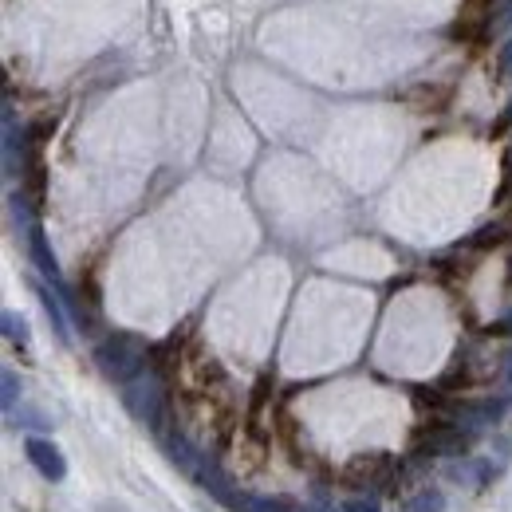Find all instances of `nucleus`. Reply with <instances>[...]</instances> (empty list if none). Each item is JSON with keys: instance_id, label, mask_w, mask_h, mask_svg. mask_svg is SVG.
<instances>
[{"instance_id": "1a4fd4ad", "label": "nucleus", "mask_w": 512, "mask_h": 512, "mask_svg": "<svg viewBox=\"0 0 512 512\" xmlns=\"http://www.w3.org/2000/svg\"><path fill=\"white\" fill-rule=\"evenodd\" d=\"M406 512H446V493L438 489H422L406 501Z\"/></svg>"}, {"instance_id": "a211bd4d", "label": "nucleus", "mask_w": 512, "mask_h": 512, "mask_svg": "<svg viewBox=\"0 0 512 512\" xmlns=\"http://www.w3.org/2000/svg\"><path fill=\"white\" fill-rule=\"evenodd\" d=\"M501 20H505V24H512V0H505V12H501Z\"/></svg>"}, {"instance_id": "6e6552de", "label": "nucleus", "mask_w": 512, "mask_h": 512, "mask_svg": "<svg viewBox=\"0 0 512 512\" xmlns=\"http://www.w3.org/2000/svg\"><path fill=\"white\" fill-rule=\"evenodd\" d=\"M449 477L461 485H481L489 477V465L485 461H461V465H449Z\"/></svg>"}, {"instance_id": "7ed1b4c3", "label": "nucleus", "mask_w": 512, "mask_h": 512, "mask_svg": "<svg viewBox=\"0 0 512 512\" xmlns=\"http://www.w3.org/2000/svg\"><path fill=\"white\" fill-rule=\"evenodd\" d=\"M24 453H28V461L40 469V477H48V481H64L67 477L64 449L52 446L48 438H28V442H24Z\"/></svg>"}, {"instance_id": "f3484780", "label": "nucleus", "mask_w": 512, "mask_h": 512, "mask_svg": "<svg viewBox=\"0 0 512 512\" xmlns=\"http://www.w3.org/2000/svg\"><path fill=\"white\" fill-rule=\"evenodd\" d=\"M505 127H512V103L505 107V115H501V123H497V134H501Z\"/></svg>"}, {"instance_id": "423d86ee", "label": "nucleus", "mask_w": 512, "mask_h": 512, "mask_svg": "<svg viewBox=\"0 0 512 512\" xmlns=\"http://www.w3.org/2000/svg\"><path fill=\"white\" fill-rule=\"evenodd\" d=\"M36 296H40V304H44V312H48V320H52V327H56V335H60V343H71V331H67L64 308H60V296H52V288H36Z\"/></svg>"}, {"instance_id": "ddd939ff", "label": "nucleus", "mask_w": 512, "mask_h": 512, "mask_svg": "<svg viewBox=\"0 0 512 512\" xmlns=\"http://www.w3.org/2000/svg\"><path fill=\"white\" fill-rule=\"evenodd\" d=\"M501 237H505L501 229H481V233L473 237V245H501Z\"/></svg>"}, {"instance_id": "f257e3e1", "label": "nucleus", "mask_w": 512, "mask_h": 512, "mask_svg": "<svg viewBox=\"0 0 512 512\" xmlns=\"http://www.w3.org/2000/svg\"><path fill=\"white\" fill-rule=\"evenodd\" d=\"M95 367L111 379V383H134L138 375H142V367H146V343L138 339V335H127V331H119V335H111V339H103L99 347H95Z\"/></svg>"}, {"instance_id": "2eb2a0df", "label": "nucleus", "mask_w": 512, "mask_h": 512, "mask_svg": "<svg viewBox=\"0 0 512 512\" xmlns=\"http://www.w3.org/2000/svg\"><path fill=\"white\" fill-rule=\"evenodd\" d=\"M308 512H339V509H335V505H331L323 493H316V497H312V505H308Z\"/></svg>"}, {"instance_id": "4468645a", "label": "nucleus", "mask_w": 512, "mask_h": 512, "mask_svg": "<svg viewBox=\"0 0 512 512\" xmlns=\"http://www.w3.org/2000/svg\"><path fill=\"white\" fill-rule=\"evenodd\" d=\"M343 512H383V509H379L375 501H347V505H343Z\"/></svg>"}, {"instance_id": "9b49d317", "label": "nucleus", "mask_w": 512, "mask_h": 512, "mask_svg": "<svg viewBox=\"0 0 512 512\" xmlns=\"http://www.w3.org/2000/svg\"><path fill=\"white\" fill-rule=\"evenodd\" d=\"M4 335H8L12 343H28V327H24V320H20L16 312H4Z\"/></svg>"}, {"instance_id": "0eeeda50", "label": "nucleus", "mask_w": 512, "mask_h": 512, "mask_svg": "<svg viewBox=\"0 0 512 512\" xmlns=\"http://www.w3.org/2000/svg\"><path fill=\"white\" fill-rule=\"evenodd\" d=\"M229 512H292L288 505L280 501H268V497H253V493H237Z\"/></svg>"}, {"instance_id": "f8f14e48", "label": "nucleus", "mask_w": 512, "mask_h": 512, "mask_svg": "<svg viewBox=\"0 0 512 512\" xmlns=\"http://www.w3.org/2000/svg\"><path fill=\"white\" fill-rule=\"evenodd\" d=\"M497 71H501V79H512V40L501 48V60H497Z\"/></svg>"}, {"instance_id": "9d476101", "label": "nucleus", "mask_w": 512, "mask_h": 512, "mask_svg": "<svg viewBox=\"0 0 512 512\" xmlns=\"http://www.w3.org/2000/svg\"><path fill=\"white\" fill-rule=\"evenodd\" d=\"M0 383H4V398H0V402H4V414H12L16 402H20V379H16V371H4Z\"/></svg>"}, {"instance_id": "f03ea898", "label": "nucleus", "mask_w": 512, "mask_h": 512, "mask_svg": "<svg viewBox=\"0 0 512 512\" xmlns=\"http://www.w3.org/2000/svg\"><path fill=\"white\" fill-rule=\"evenodd\" d=\"M162 402H166V398H162V383H158L154 375H138V379L127 383V390H123V406H127L142 426H150V430L162 426Z\"/></svg>"}, {"instance_id": "20e7f679", "label": "nucleus", "mask_w": 512, "mask_h": 512, "mask_svg": "<svg viewBox=\"0 0 512 512\" xmlns=\"http://www.w3.org/2000/svg\"><path fill=\"white\" fill-rule=\"evenodd\" d=\"M24 237H28V256H32V264L40 268V276H48V280L60 288V260H56V253H52V245H48L44 229H40V225H32Z\"/></svg>"}, {"instance_id": "dca6fc26", "label": "nucleus", "mask_w": 512, "mask_h": 512, "mask_svg": "<svg viewBox=\"0 0 512 512\" xmlns=\"http://www.w3.org/2000/svg\"><path fill=\"white\" fill-rule=\"evenodd\" d=\"M489 335H512V312L505 316V320L489 323Z\"/></svg>"}, {"instance_id": "39448f33", "label": "nucleus", "mask_w": 512, "mask_h": 512, "mask_svg": "<svg viewBox=\"0 0 512 512\" xmlns=\"http://www.w3.org/2000/svg\"><path fill=\"white\" fill-rule=\"evenodd\" d=\"M430 453H446V457H461L469 449V434H461L457 426H434L430 438H426Z\"/></svg>"}, {"instance_id": "6ab92c4d", "label": "nucleus", "mask_w": 512, "mask_h": 512, "mask_svg": "<svg viewBox=\"0 0 512 512\" xmlns=\"http://www.w3.org/2000/svg\"><path fill=\"white\" fill-rule=\"evenodd\" d=\"M505 379L512 383V351H509V359H505Z\"/></svg>"}]
</instances>
